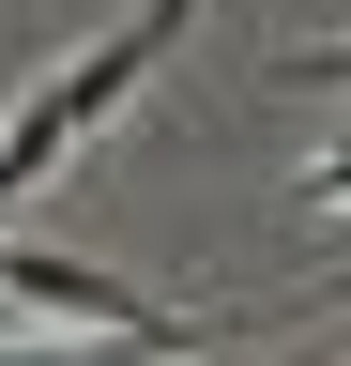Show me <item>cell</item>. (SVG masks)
<instances>
[{"label":"cell","instance_id":"cell-1","mask_svg":"<svg viewBox=\"0 0 351 366\" xmlns=\"http://www.w3.org/2000/svg\"><path fill=\"white\" fill-rule=\"evenodd\" d=\"M184 16H199V0H138V16H122L107 46H76L61 76H31V92H16V122H0V244H16V199H31V183H46L76 137H92L122 92L168 61V46H184Z\"/></svg>","mask_w":351,"mask_h":366},{"label":"cell","instance_id":"cell-2","mask_svg":"<svg viewBox=\"0 0 351 366\" xmlns=\"http://www.w3.org/2000/svg\"><path fill=\"white\" fill-rule=\"evenodd\" d=\"M290 199H305V214H351V137H336V153H305V168H290Z\"/></svg>","mask_w":351,"mask_h":366},{"label":"cell","instance_id":"cell-3","mask_svg":"<svg viewBox=\"0 0 351 366\" xmlns=\"http://www.w3.org/2000/svg\"><path fill=\"white\" fill-rule=\"evenodd\" d=\"M275 76H305V92H336V76H351V46H290Z\"/></svg>","mask_w":351,"mask_h":366},{"label":"cell","instance_id":"cell-4","mask_svg":"<svg viewBox=\"0 0 351 366\" xmlns=\"http://www.w3.org/2000/svg\"><path fill=\"white\" fill-rule=\"evenodd\" d=\"M305 305H351V259H336V274H321V290H305Z\"/></svg>","mask_w":351,"mask_h":366}]
</instances>
